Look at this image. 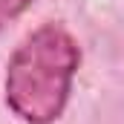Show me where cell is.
<instances>
[{"instance_id":"1","label":"cell","mask_w":124,"mask_h":124,"mask_svg":"<svg viewBox=\"0 0 124 124\" xmlns=\"http://www.w3.org/2000/svg\"><path fill=\"white\" fill-rule=\"evenodd\" d=\"M81 66V46L61 23H43L12 52L3 75L6 107L23 124H55L63 116Z\"/></svg>"},{"instance_id":"2","label":"cell","mask_w":124,"mask_h":124,"mask_svg":"<svg viewBox=\"0 0 124 124\" xmlns=\"http://www.w3.org/2000/svg\"><path fill=\"white\" fill-rule=\"evenodd\" d=\"M35 0H0V32L6 29L12 20H17Z\"/></svg>"}]
</instances>
